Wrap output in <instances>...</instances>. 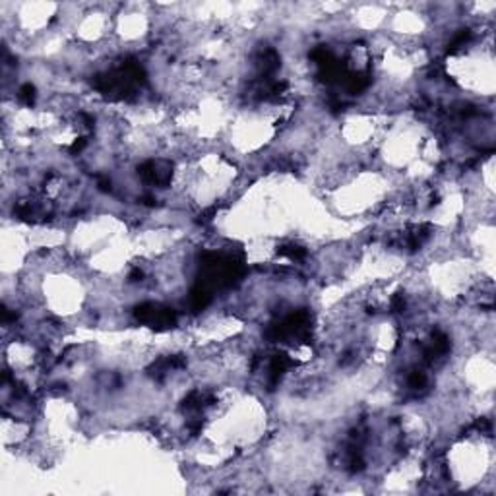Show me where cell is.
<instances>
[{
	"instance_id": "1",
	"label": "cell",
	"mask_w": 496,
	"mask_h": 496,
	"mask_svg": "<svg viewBox=\"0 0 496 496\" xmlns=\"http://www.w3.org/2000/svg\"><path fill=\"white\" fill-rule=\"evenodd\" d=\"M35 86H31V84H25V86H22L20 88V91H18V97H20V101L22 103H25L27 107H31L33 103H35Z\"/></svg>"
},
{
	"instance_id": "2",
	"label": "cell",
	"mask_w": 496,
	"mask_h": 496,
	"mask_svg": "<svg viewBox=\"0 0 496 496\" xmlns=\"http://www.w3.org/2000/svg\"><path fill=\"white\" fill-rule=\"evenodd\" d=\"M407 384H409V388H413V390H421V388H425V384H427V374H425L423 370H413V372L407 376Z\"/></svg>"
}]
</instances>
